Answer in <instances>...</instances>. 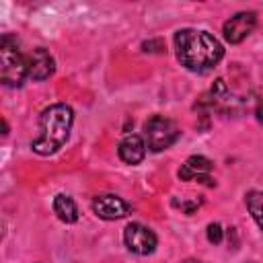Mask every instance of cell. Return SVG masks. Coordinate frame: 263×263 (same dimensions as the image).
Returning <instances> with one entry per match:
<instances>
[{
  "label": "cell",
  "instance_id": "obj_9",
  "mask_svg": "<svg viewBox=\"0 0 263 263\" xmlns=\"http://www.w3.org/2000/svg\"><path fill=\"white\" fill-rule=\"evenodd\" d=\"M146 142H144V138L142 136H138V134H127L121 142H119V146H117V154H119V158L125 162V164H140L142 160H144V156H146Z\"/></svg>",
  "mask_w": 263,
  "mask_h": 263
},
{
  "label": "cell",
  "instance_id": "obj_7",
  "mask_svg": "<svg viewBox=\"0 0 263 263\" xmlns=\"http://www.w3.org/2000/svg\"><path fill=\"white\" fill-rule=\"evenodd\" d=\"M92 212L101 220L113 222V220L125 218L132 212V205L125 199H121L119 195H115V193H103V195H97L92 199Z\"/></svg>",
  "mask_w": 263,
  "mask_h": 263
},
{
  "label": "cell",
  "instance_id": "obj_2",
  "mask_svg": "<svg viewBox=\"0 0 263 263\" xmlns=\"http://www.w3.org/2000/svg\"><path fill=\"white\" fill-rule=\"evenodd\" d=\"M74 123V111L66 103H53L39 115V136L31 142V150L39 156L55 154L68 140Z\"/></svg>",
  "mask_w": 263,
  "mask_h": 263
},
{
  "label": "cell",
  "instance_id": "obj_6",
  "mask_svg": "<svg viewBox=\"0 0 263 263\" xmlns=\"http://www.w3.org/2000/svg\"><path fill=\"white\" fill-rule=\"evenodd\" d=\"M257 25V14L251 12V10H242V12H236L234 16H230L224 27H222V33H224V39L230 43V45H236L240 41H245L253 29Z\"/></svg>",
  "mask_w": 263,
  "mask_h": 263
},
{
  "label": "cell",
  "instance_id": "obj_8",
  "mask_svg": "<svg viewBox=\"0 0 263 263\" xmlns=\"http://www.w3.org/2000/svg\"><path fill=\"white\" fill-rule=\"evenodd\" d=\"M27 70L33 80H47L55 72V60L45 47H35L27 55Z\"/></svg>",
  "mask_w": 263,
  "mask_h": 263
},
{
  "label": "cell",
  "instance_id": "obj_5",
  "mask_svg": "<svg viewBox=\"0 0 263 263\" xmlns=\"http://www.w3.org/2000/svg\"><path fill=\"white\" fill-rule=\"evenodd\" d=\"M123 242L136 255H152L156 251L158 238L148 226L140 222H132L123 228Z\"/></svg>",
  "mask_w": 263,
  "mask_h": 263
},
{
  "label": "cell",
  "instance_id": "obj_16",
  "mask_svg": "<svg viewBox=\"0 0 263 263\" xmlns=\"http://www.w3.org/2000/svg\"><path fill=\"white\" fill-rule=\"evenodd\" d=\"M255 115H257V119L263 123V101L257 105V109H255Z\"/></svg>",
  "mask_w": 263,
  "mask_h": 263
},
{
  "label": "cell",
  "instance_id": "obj_10",
  "mask_svg": "<svg viewBox=\"0 0 263 263\" xmlns=\"http://www.w3.org/2000/svg\"><path fill=\"white\" fill-rule=\"evenodd\" d=\"M214 168V162L210 160V158H205V156H201V154H193V156H189L187 160H185V164H181V168H179V179L181 181H193L195 179V175H201V173H210Z\"/></svg>",
  "mask_w": 263,
  "mask_h": 263
},
{
  "label": "cell",
  "instance_id": "obj_13",
  "mask_svg": "<svg viewBox=\"0 0 263 263\" xmlns=\"http://www.w3.org/2000/svg\"><path fill=\"white\" fill-rule=\"evenodd\" d=\"M205 234H208V240H210L212 245H220V242H222V238H224V230H222V226H220L218 222L208 224Z\"/></svg>",
  "mask_w": 263,
  "mask_h": 263
},
{
  "label": "cell",
  "instance_id": "obj_18",
  "mask_svg": "<svg viewBox=\"0 0 263 263\" xmlns=\"http://www.w3.org/2000/svg\"><path fill=\"white\" fill-rule=\"evenodd\" d=\"M181 263H203V261H199V259H183Z\"/></svg>",
  "mask_w": 263,
  "mask_h": 263
},
{
  "label": "cell",
  "instance_id": "obj_17",
  "mask_svg": "<svg viewBox=\"0 0 263 263\" xmlns=\"http://www.w3.org/2000/svg\"><path fill=\"white\" fill-rule=\"evenodd\" d=\"M2 134H4V136L8 134V123H6V119H2Z\"/></svg>",
  "mask_w": 263,
  "mask_h": 263
},
{
  "label": "cell",
  "instance_id": "obj_11",
  "mask_svg": "<svg viewBox=\"0 0 263 263\" xmlns=\"http://www.w3.org/2000/svg\"><path fill=\"white\" fill-rule=\"evenodd\" d=\"M53 214L66 224H74L78 220V208H76L74 199L64 193L53 197Z\"/></svg>",
  "mask_w": 263,
  "mask_h": 263
},
{
  "label": "cell",
  "instance_id": "obj_14",
  "mask_svg": "<svg viewBox=\"0 0 263 263\" xmlns=\"http://www.w3.org/2000/svg\"><path fill=\"white\" fill-rule=\"evenodd\" d=\"M142 51L146 53H162L164 51V41L162 39H148L142 43Z\"/></svg>",
  "mask_w": 263,
  "mask_h": 263
},
{
  "label": "cell",
  "instance_id": "obj_3",
  "mask_svg": "<svg viewBox=\"0 0 263 263\" xmlns=\"http://www.w3.org/2000/svg\"><path fill=\"white\" fill-rule=\"evenodd\" d=\"M29 76L27 70V55L21 53L18 41L12 35H2L0 39V80L8 88L23 86L25 78Z\"/></svg>",
  "mask_w": 263,
  "mask_h": 263
},
{
  "label": "cell",
  "instance_id": "obj_1",
  "mask_svg": "<svg viewBox=\"0 0 263 263\" xmlns=\"http://www.w3.org/2000/svg\"><path fill=\"white\" fill-rule=\"evenodd\" d=\"M175 51L179 64L197 74L214 70L224 58L222 43L212 33L197 29H179L175 33Z\"/></svg>",
  "mask_w": 263,
  "mask_h": 263
},
{
  "label": "cell",
  "instance_id": "obj_12",
  "mask_svg": "<svg viewBox=\"0 0 263 263\" xmlns=\"http://www.w3.org/2000/svg\"><path fill=\"white\" fill-rule=\"evenodd\" d=\"M245 203H247V210L253 216L255 224L263 230V191H249L245 195Z\"/></svg>",
  "mask_w": 263,
  "mask_h": 263
},
{
  "label": "cell",
  "instance_id": "obj_4",
  "mask_svg": "<svg viewBox=\"0 0 263 263\" xmlns=\"http://www.w3.org/2000/svg\"><path fill=\"white\" fill-rule=\"evenodd\" d=\"M179 136H181V132H179L177 123L164 115H152L144 123V142H146L148 150H152V152H162V150L171 148L179 140Z\"/></svg>",
  "mask_w": 263,
  "mask_h": 263
},
{
  "label": "cell",
  "instance_id": "obj_15",
  "mask_svg": "<svg viewBox=\"0 0 263 263\" xmlns=\"http://www.w3.org/2000/svg\"><path fill=\"white\" fill-rule=\"evenodd\" d=\"M199 203H201L199 199H193V201H185V203H181V208H183V212H185V214H193V212H195V208H197Z\"/></svg>",
  "mask_w": 263,
  "mask_h": 263
}]
</instances>
